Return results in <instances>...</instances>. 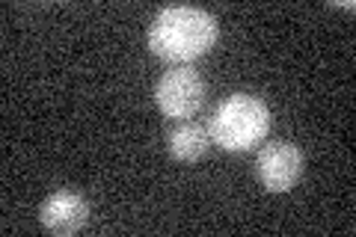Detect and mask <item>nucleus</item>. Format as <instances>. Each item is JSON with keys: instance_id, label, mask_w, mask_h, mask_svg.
I'll return each mask as SVG.
<instances>
[{"instance_id": "1", "label": "nucleus", "mask_w": 356, "mask_h": 237, "mask_svg": "<svg viewBox=\"0 0 356 237\" xmlns=\"http://www.w3.org/2000/svg\"><path fill=\"white\" fill-rule=\"evenodd\" d=\"M217 42V21L199 6H166L149 30L152 51L166 63H191L208 54Z\"/></svg>"}, {"instance_id": "2", "label": "nucleus", "mask_w": 356, "mask_h": 237, "mask_svg": "<svg viewBox=\"0 0 356 237\" xmlns=\"http://www.w3.org/2000/svg\"><path fill=\"white\" fill-rule=\"evenodd\" d=\"M270 131V110L261 98L238 92L226 98L211 116V142H217L226 152H247L259 145Z\"/></svg>"}, {"instance_id": "3", "label": "nucleus", "mask_w": 356, "mask_h": 237, "mask_svg": "<svg viewBox=\"0 0 356 237\" xmlns=\"http://www.w3.org/2000/svg\"><path fill=\"white\" fill-rule=\"evenodd\" d=\"M205 81L187 65H175V69L163 72L158 86H154V101L163 116L170 119H191L205 104Z\"/></svg>"}, {"instance_id": "4", "label": "nucleus", "mask_w": 356, "mask_h": 237, "mask_svg": "<svg viewBox=\"0 0 356 237\" xmlns=\"http://www.w3.org/2000/svg\"><path fill=\"white\" fill-rule=\"evenodd\" d=\"M255 169L270 193H288L303 178V152L294 142H270L255 157Z\"/></svg>"}, {"instance_id": "5", "label": "nucleus", "mask_w": 356, "mask_h": 237, "mask_svg": "<svg viewBox=\"0 0 356 237\" xmlns=\"http://www.w3.org/2000/svg\"><path fill=\"white\" fill-rule=\"evenodd\" d=\"M39 222L54 234H74L89 222V205L83 196L69 193V190H57L42 202Z\"/></svg>"}, {"instance_id": "6", "label": "nucleus", "mask_w": 356, "mask_h": 237, "mask_svg": "<svg viewBox=\"0 0 356 237\" xmlns=\"http://www.w3.org/2000/svg\"><path fill=\"white\" fill-rule=\"evenodd\" d=\"M211 145V133L208 128L196 125V122H184L170 133V154L181 163H193L199 157H205Z\"/></svg>"}]
</instances>
